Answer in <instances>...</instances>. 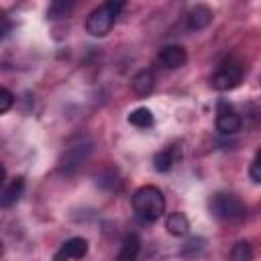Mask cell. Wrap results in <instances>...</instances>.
<instances>
[{
  "mask_svg": "<svg viewBox=\"0 0 261 261\" xmlns=\"http://www.w3.org/2000/svg\"><path fill=\"white\" fill-rule=\"evenodd\" d=\"M133 208L145 222H155L165 212V198L157 186H143L133 196Z\"/></svg>",
  "mask_w": 261,
  "mask_h": 261,
  "instance_id": "6da1fadb",
  "label": "cell"
},
{
  "mask_svg": "<svg viewBox=\"0 0 261 261\" xmlns=\"http://www.w3.org/2000/svg\"><path fill=\"white\" fill-rule=\"evenodd\" d=\"M124 8V2H114V0H108L104 4H100L98 8H94L88 18H86V31L92 35V37H106L114 22H116V16L120 14V10Z\"/></svg>",
  "mask_w": 261,
  "mask_h": 261,
  "instance_id": "7a4b0ae2",
  "label": "cell"
},
{
  "mask_svg": "<svg viewBox=\"0 0 261 261\" xmlns=\"http://www.w3.org/2000/svg\"><path fill=\"white\" fill-rule=\"evenodd\" d=\"M210 212L222 220H241L247 214L243 200L228 192H218L210 198Z\"/></svg>",
  "mask_w": 261,
  "mask_h": 261,
  "instance_id": "3957f363",
  "label": "cell"
},
{
  "mask_svg": "<svg viewBox=\"0 0 261 261\" xmlns=\"http://www.w3.org/2000/svg\"><path fill=\"white\" fill-rule=\"evenodd\" d=\"M243 80V67L239 63H222L218 69L210 75V86L218 92H228L237 88Z\"/></svg>",
  "mask_w": 261,
  "mask_h": 261,
  "instance_id": "277c9868",
  "label": "cell"
},
{
  "mask_svg": "<svg viewBox=\"0 0 261 261\" xmlns=\"http://www.w3.org/2000/svg\"><path fill=\"white\" fill-rule=\"evenodd\" d=\"M241 116L234 112V108L226 102H218V108H216V130L220 135H232L237 130H241Z\"/></svg>",
  "mask_w": 261,
  "mask_h": 261,
  "instance_id": "5b68a950",
  "label": "cell"
},
{
  "mask_svg": "<svg viewBox=\"0 0 261 261\" xmlns=\"http://www.w3.org/2000/svg\"><path fill=\"white\" fill-rule=\"evenodd\" d=\"M188 61V51L181 45H165L157 53V63L165 69H177Z\"/></svg>",
  "mask_w": 261,
  "mask_h": 261,
  "instance_id": "8992f818",
  "label": "cell"
},
{
  "mask_svg": "<svg viewBox=\"0 0 261 261\" xmlns=\"http://www.w3.org/2000/svg\"><path fill=\"white\" fill-rule=\"evenodd\" d=\"M88 253V241L82 237H71L67 239L53 255V261H71V259H82Z\"/></svg>",
  "mask_w": 261,
  "mask_h": 261,
  "instance_id": "52a82bcc",
  "label": "cell"
},
{
  "mask_svg": "<svg viewBox=\"0 0 261 261\" xmlns=\"http://www.w3.org/2000/svg\"><path fill=\"white\" fill-rule=\"evenodd\" d=\"M90 151H92L90 145H75V147H69V149L61 155V159H59V169L65 171V173L73 171L75 167H80V165L86 161V157L90 155Z\"/></svg>",
  "mask_w": 261,
  "mask_h": 261,
  "instance_id": "ba28073f",
  "label": "cell"
},
{
  "mask_svg": "<svg viewBox=\"0 0 261 261\" xmlns=\"http://www.w3.org/2000/svg\"><path fill=\"white\" fill-rule=\"evenodd\" d=\"M24 192V177L22 175H16L8 181V186H4L2 194H0V206L2 208H10L12 204H16L20 200Z\"/></svg>",
  "mask_w": 261,
  "mask_h": 261,
  "instance_id": "9c48e42d",
  "label": "cell"
},
{
  "mask_svg": "<svg viewBox=\"0 0 261 261\" xmlns=\"http://www.w3.org/2000/svg\"><path fill=\"white\" fill-rule=\"evenodd\" d=\"M179 157H181L179 149H177L175 145H169V147H165V149H161V151L155 153V157H153V167H155L159 173H165V171H169V169L177 163Z\"/></svg>",
  "mask_w": 261,
  "mask_h": 261,
  "instance_id": "30bf717a",
  "label": "cell"
},
{
  "mask_svg": "<svg viewBox=\"0 0 261 261\" xmlns=\"http://www.w3.org/2000/svg\"><path fill=\"white\" fill-rule=\"evenodd\" d=\"M186 18H188V27L192 31H202V29H206L212 22V10L208 6H204V4H196L188 12Z\"/></svg>",
  "mask_w": 261,
  "mask_h": 261,
  "instance_id": "8fae6325",
  "label": "cell"
},
{
  "mask_svg": "<svg viewBox=\"0 0 261 261\" xmlns=\"http://www.w3.org/2000/svg\"><path fill=\"white\" fill-rule=\"evenodd\" d=\"M130 86H133V92L137 96H149L153 92V88H155V73L151 69H141L133 77Z\"/></svg>",
  "mask_w": 261,
  "mask_h": 261,
  "instance_id": "7c38bea8",
  "label": "cell"
},
{
  "mask_svg": "<svg viewBox=\"0 0 261 261\" xmlns=\"http://www.w3.org/2000/svg\"><path fill=\"white\" fill-rule=\"evenodd\" d=\"M139 253H141V239L130 232V234H126L122 239V245H120L116 261H137Z\"/></svg>",
  "mask_w": 261,
  "mask_h": 261,
  "instance_id": "4fadbf2b",
  "label": "cell"
},
{
  "mask_svg": "<svg viewBox=\"0 0 261 261\" xmlns=\"http://www.w3.org/2000/svg\"><path fill=\"white\" fill-rule=\"evenodd\" d=\"M165 228H167V232H169L171 237H186L188 230H190V222H188L186 214H181V212H173V214L167 216V220H165Z\"/></svg>",
  "mask_w": 261,
  "mask_h": 261,
  "instance_id": "5bb4252c",
  "label": "cell"
},
{
  "mask_svg": "<svg viewBox=\"0 0 261 261\" xmlns=\"http://www.w3.org/2000/svg\"><path fill=\"white\" fill-rule=\"evenodd\" d=\"M153 112L149 110V108H145V106H141V108H135L130 114H128V122L133 124V126H137V128H147V126H151L153 124Z\"/></svg>",
  "mask_w": 261,
  "mask_h": 261,
  "instance_id": "9a60e30c",
  "label": "cell"
},
{
  "mask_svg": "<svg viewBox=\"0 0 261 261\" xmlns=\"http://www.w3.org/2000/svg\"><path fill=\"white\" fill-rule=\"evenodd\" d=\"M230 261H253V247L249 241H239L232 245L230 249V255H228Z\"/></svg>",
  "mask_w": 261,
  "mask_h": 261,
  "instance_id": "2e32d148",
  "label": "cell"
},
{
  "mask_svg": "<svg viewBox=\"0 0 261 261\" xmlns=\"http://www.w3.org/2000/svg\"><path fill=\"white\" fill-rule=\"evenodd\" d=\"M73 2L71 0H55V2H51L49 4V8H47V16L49 18H63V16H67L71 10H73Z\"/></svg>",
  "mask_w": 261,
  "mask_h": 261,
  "instance_id": "e0dca14e",
  "label": "cell"
},
{
  "mask_svg": "<svg viewBox=\"0 0 261 261\" xmlns=\"http://www.w3.org/2000/svg\"><path fill=\"white\" fill-rule=\"evenodd\" d=\"M249 175L255 184H261V149L257 151V157L253 159V163L249 167Z\"/></svg>",
  "mask_w": 261,
  "mask_h": 261,
  "instance_id": "ac0fdd59",
  "label": "cell"
},
{
  "mask_svg": "<svg viewBox=\"0 0 261 261\" xmlns=\"http://www.w3.org/2000/svg\"><path fill=\"white\" fill-rule=\"evenodd\" d=\"M12 102H14L12 92H10L8 88H2V90H0V112H2V114L8 112L10 106H12Z\"/></svg>",
  "mask_w": 261,
  "mask_h": 261,
  "instance_id": "d6986e66",
  "label": "cell"
}]
</instances>
